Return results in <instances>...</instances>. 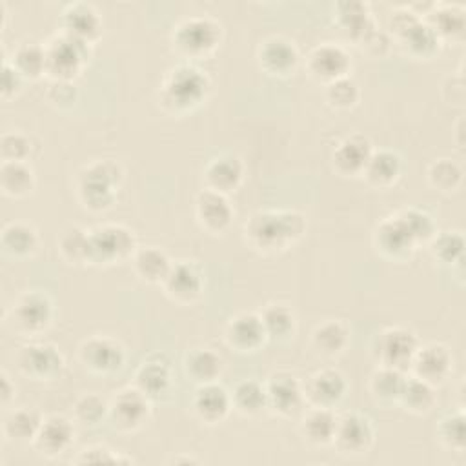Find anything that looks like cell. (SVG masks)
<instances>
[{"label":"cell","instance_id":"cell-1","mask_svg":"<svg viewBox=\"0 0 466 466\" xmlns=\"http://www.w3.org/2000/svg\"><path fill=\"white\" fill-rule=\"evenodd\" d=\"M306 231V218L291 209H260L244 224V237L262 253L286 249Z\"/></svg>","mask_w":466,"mask_h":466},{"label":"cell","instance_id":"cell-2","mask_svg":"<svg viewBox=\"0 0 466 466\" xmlns=\"http://www.w3.org/2000/svg\"><path fill=\"white\" fill-rule=\"evenodd\" d=\"M209 89V78L191 64H178L167 71L158 100L169 113H184L198 106Z\"/></svg>","mask_w":466,"mask_h":466},{"label":"cell","instance_id":"cell-3","mask_svg":"<svg viewBox=\"0 0 466 466\" xmlns=\"http://www.w3.org/2000/svg\"><path fill=\"white\" fill-rule=\"evenodd\" d=\"M122 182V167L113 160H95L84 166L76 177V193L84 208L91 211L107 209Z\"/></svg>","mask_w":466,"mask_h":466},{"label":"cell","instance_id":"cell-4","mask_svg":"<svg viewBox=\"0 0 466 466\" xmlns=\"http://www.w3.org/2000/svg\"><path fill=\"white\" fill-rule=\"evenodd\" d=\"M388 29L402 51L413 58H430L441 42L424 18L408 7H397L390 13Z\"/></svg>","mask_w":466,"mask_h":466},{"label":"cell","instance_id":"cell-5","mask_svg":"<svg viewBox=\"0 0 466 466\" xmlns=\"http://www.w3.org/2000/svg\"><path fill=\"white\" fill-rule=\"evenodd\" d=\"M46 73L53 80L73 82L89 58V44L60 31L46 44Z\"/></svg>","mask_w":466,"mask_h":466},{"label":"cell","instance_id":"cell-6","mask_svg":"<svg viewBox=\"0 0 466 466\" xmlns=\"http://www.w3.org/2000/svg\"><path fill=\"white\" fill-rule=\"evenodd\" d=\"M220 24L209 16H189L177 24L171 40L175 49L187 58L209 55L220 42Z\"/></svg>","mask_w":466,"mask_h":466},{"label":"cell","instance_id":"cell-7","mask_svg":"<svg viewBox=\"0 0 466 466\" xmlns=\"http://www.w3.org/2000/svg\"><path fill=\"white\" fill-rule=\"evenodd\" d=\"M137 240L120 224H102L89 229V264H116L133 257Z\"/></svg>","mask_w":466,"mask_h":466},{"label":"cell","instance_id":"cell-8","mask_svg":"<svg viewBox=\"0 0 466 466\" xmlns=\"http://www.w3.org/2000/svg\"><path fill=\"white\" fill-rule=\"evenodd\" d=\"M419 348L413 331L402 326H391L379 331L371 344V355L379 366L395 368L404 371L410 368L411 359Z\"/></svg>","mask_w":466,"mask_h":466},{"label":"cell","instance_id":"cell-9","mask_svg":"<svg viewBox=\"0 0 466 466\" xmlns=\"http://www.w3.org/2000/svg\"><path fill=\"white\" fill-rule=\"evenodd\" d=\"M53 319V302L47 293L31 289L22 293L13 308L11 320L15 328L25 335H38L49 328Z\"/></svg>","mask_w":466,"mask_h":466},{"label":"cell","instance_id":"cell-10","mask_svg":"<svg viewBox=\"0 0 466 466\" xmlns=\"http://www.w3.org/2000/svg\"><path fill=\"white\" fill-rule=\"evenodd\" d=\"M375 442V431L368 417L357 411H348L337 417L333 446L342 455H364Z\"/></svg>","mask_w":466,"mask_h":466},{"label":"cell","instance_id":"cell-11","mask_svg":"<svg viewBox=\"0 0 466 466\" xmlns=\"http://www.w3.org/2000/svg\"><path fill=\"white\" fill-rule=\"evenodd\" d=\"M78 359L86 370L100 375L115 373L124 364L122 344L107 335H93L78 348Z\"/></svg>","mask_w":466,"mask_h":466},{"label":"cell","instance_id":"cell-12","mask_svg":"<svg viewBox=\"0 0 466 466\" xmlns=\"http://www.w3.org/2000/svg\"><path fill=\"white\" fill-rule=\"evenodd\" d=\"M107 417L116 430L135 431L149 417V397L137 386L124 388L109 400Z\"/></svg>","mask_w":466,"mask_h":466},{"label":"cell","instance_id":"cell-13","mask_svg":"<svg viewBox=\"0 0 466 466\" xmlns=\"http://www.w3.org/2000/svg\"><path fill=\"white\" fill-rule=\"evenodd\" d=\"M20 371L33 380H51L64 368L62 353L47 342H31L20 348L16 355Z\"/></svg>","mask_w":466,"mask_h":466},{"label":"cell","instance_id":"cell-14","mask_svg":"<svg viewBox=\"0 0 466 466\" xmlns=\"http://www.w3.org/2000/svg\"><path fill=\"white\" fill-rule=\"evenodd\" d=\"M306 67L315 80L329 84L337 78L348 76L351 60L342 46L333 42H322L309 51L306 58Z\"/></svg>","mask_w":466,"mask_h":466},{"label":"cell","instance_id":"cell-15","mask_svg":"<svg viewBox=\"0 0 466 466\" xmlns=\"http://www.w3.org/2000/svg\"><path fill=\"white\" fill-rule=\"evenodd\" d=\"M164 293L177 304H193L204 291V277L200 269L186 260L173 262L162 280Z\"/></svg>","mask_w":466,"mask_h":466},{"label":"cell","instance_id":"cell-16","mask_svg":"<svg viewBox=\"0 0 466 466\" xmlns=\"http://www.w3.org/2000/svg\"><path fill=\"white\" fill-rule=\"evenodd\" d=\"M410 368L415 377L430 382L431 386H439L453 371V355L444 344L430 342L417 348Z\"/></svg>","mask_w":466,"mask_h":466},{"label":"cell","instance_id":"cell-17","mask_svg":"<svg viewBox=\"0 0 466 466\" xmlns=\"http://www.w3.org/2000/svg\"><path fill=\"white\" fill-rule=\"evenodd\" d=\"M264 386L268 395V408L279 415L289 417L304 402V386L295 375L288 371L273 373Z\"/></svg>","mask_w":466,"mask_h":466},{"label":"cell","instance_id":"cell-18","mask_svg":"<svg viewBox=\"0 0 466 466\" xmlns=\"http://www.w3.org/2000/svg\"><path fill=\"white\" fill-rule=\"evenodd\" d=\"M75 439L73 422L64 415H49L42 420L38 433L33 439V448L49 459H55L69 450Z\"/></svg>","mask_w":466,"mask_h":466},{"label":"cell","instance_id":"cell-19","mask_svg":"<svg viewBox=\"0 0 466 466\" xmlns=\"http://www.w3.org/2000/svg\"><path fill=\"white\" fill-rule=\"evenodd\" d=\"M373 244L379 253H382L388 258H395V260L408 258L417 248L411 235L402 226V222L399 220L397 215L386 217L384 220H380L377 224V228L373 231Z\"/></svg>","mask_w":466,"mask_h":466},{"label":"cell","instance_id":"cell-20","mask_svg":"<svg viewBox=\"0 0 466 466\" xmlns=\"http://www.w3.org/2000/svg\"><path fill=\"white\" fill-rule=\"evenodd\" d=\"M224 337L229 348L246 353V351L258 350L266 342L268 333L264 329L260 315L251 311H242L229 319L224 329Z\"/></svg>","mask_w":466,"mask_h":466},{"label":"cell","instance_id":"cell-21","mask_svg":"<svg viewBox=\"0 0 466 466\" xmlns=\"http://www.w3.org/2000/svg\"><path fill=\"white\" fill-rule=\"evenodd\" d=\"M195 215L204 231L217 235L231 224L233 208L226 195L206 187L195 198Z\"/></svg>","mask_w":466,"mask_h":466},{"label":"cell","instance_id":"cell-22","mask_svg":"<svg viewBox=\"0 0 466 466\" xmlns=\"http://www.w3.org/2000/svg\"><path fill=\"white\" fill-rule=\"evenodd\" d=\"M348 384L344 375L335 368H324L315 371L304 386V399L311 406L333 408L346 393Z\"/></svg>","mask_w":466,"mask_h":466},{"label":"cell","instance_id":"cell-23","mask_svg":"<svg viewBox=\"0 0 466 466\" xmlns=\"http://www.w3.org/2000/svg\"><path fill=\"white\" fill-rule=\"evenodd\" d=\"M373 153V146L370 138L364 135H350L342 138L333 149V167L339 175L357 177L362 175L370 157Z\"/></svg>","mask_w":466,"mask_h":466},{"label":"cell","instance_id":"cell-24","mask_svg":"<svg viewBox=\"0 0 466 466\" xmlns=\"http://www.w3.org/2000/svg\"><path fill=\"white\" fill-rule=\"evenodd\" d=\"M257 58L264 71L275 76H286L295 71L299 64V51L288 38L269 36L258 46Z\"/></svg>","mask_w":466,"mask_h":466},{"label":"cell","instance_id":"cell-25","mask_svg":"<svg viewBox=\"0 0 466 466\" xmlns=\"http://www.w3.org/2000/svg\"><path fill=\"white\" fill-rule=\"evenodd\" d=\"M191 406L197 419L206 424L222 422L233 408L231 395L217 382L200 384L191 399Z\"/></svg>","mask_w":466,"mask_h":466},{"label":"cell","instance_id":"cell-26","mask_svg":"<svg viewBox=\"0 0 466 466\" xmlns=\"http://www.w3.org/2000/svg\"><path fill=\"white\" fill-rule=\"evenodd\" d=\"M244 178V164L237 155L222 153L211 158L204 167L206 187L228 195L235 191Z\"/></svg>","mask_w":466,"mask_h":466},{"label":"cell","instance_id":"cell-27","mask_svg":"<svg viewBox=\"0 0 466 466\" xmlns=\"http://www.w3.org/2000/svg\"><path fill=\"white\" fill-rule=\"evenodd\" d=\"M62 31L86 44H91L102 31V20L89 4L75 2L69 4L62 13Z\"/></svg>","mask_w":466,"mask_h":466},{"label":"cell","instance_id":"cell-28","mask_svg":"<svg viewBox=\"0 0 466 466\" xmlns=\"http://www.w3.org/2000/svg\"><path fill=\"white\" fill-rule=\"evenodd\" d=\"M335 11L340 29L355 44H360L377 27L368 5L362 2H339Z\"/></svg>","mask_w":466,"mask_h":466},{"label":"cell","instance_id":"cell-29","mask_svg":"<svg viewBox=\"0 0 466 466\" xmlns=\"http://www.w3.org/2000/svg\"><path fill=\"white\" fill-rule=\"evenodd\" d=\"M459 4H435L424 22L433 29L439 40H461L464 36L466 16Z\"/></svg>","mask_w":466,"mask_h":466},{"label":"cell","instance_id":"cell-30","mask_svg":"<svg viewBox=\"0 0 466 466\" xmlns=\"http://www.w3.org/2000/svg\"><path fill=\"white\" fill-rule=\"evenodd\" d=\"M169 382L171 368L164 355H151L138 366L135 373V386L149 399L164 393L169 388Z\"/></svg>","mask_w":466,"mask_h":466},{"label":"cell","instance_id":"cell-31","mask_svg":"<svg viewBox=\"0 0 466 466\" xmlns=\"http://www.w3.org/2000/svg\"><path fill=\"white\" fill-rule=\"evenodd\" d=\"M171 260L167 253L157 246H142L137 248L131 257V266L135 273L149 284H162L164 277L171 268Z\"/></svg>","mask_w":466,"mask_h":466},{"label":"cell","instance_id":"cell-32","mask_svg":"<svg viewBox=\"0 0 466 466\" xmlns=\"http://www.w3.org/2000/svg\"><path fill=\"white\" fill-rule=\"evenodd\" d=\"M402 160L391 149H373L362 175L375 187H390L400 175Z\"/></svg>","mask_w":466,"mask_h":466},{"label":"cell","instance_id":"cell-33","mask_svg":"<svg viewBox=\"0 0 466 466\" xmlns=\"http://www.w3.org/2000/svg\"><path fill=\"white\" fill-rule=\"evenodd\" d=\"M222 357L209 348H193L184 359L186 375L198 386L217 382V379L222 373Z\"/></svg>","mask_w":466,"mask_h":466},{"label":"cell","instance_id":"cell-34","mask_svg":"<svg viewBox=\"0 0 466 466\" xmlns=\"http://www.w3.org/2000/svg\"><path fill=\"white\" fill-rule=\"evenodd\" d=\"M337 415L331 408L311 406L300 422L302 437L313 446H328L333 442Z\"/></svg>","mask_w":466,"mask_h":466},{"label":"cell","instance_id":"cell-35","mask_svg":"<svg viewBox=\"0 0 466 466\" xmlns=\"http://www.w3.org/2000/svg\"><path fill=\"white\" fill-rule=\"evenodd\" d=\"M397 402L406 411H410L413 415H424L437 402L435 386H431L430 382H426L415 375H408V377H404Z\"/></svg>","mask_w":466,"mask_h":466},{"label":"cell","instance_id":"cell-36","mask_svg":"<svg viewBox=\"0 0 466 466\" xmlns=\"http://www.w3.org/2000/svg\"><path fill=\"white\" fill-rule=\"evenodd\" d=\"M348 340H350L348 326L335 319H328L320 322L311 331V344L324 357H335L342 353L344 348L348 346Z\"/></svg>","mask_w":466,"mask_h":466},{"label":"cell","instance_id":"cell-37","mask_svg":"<svg viewBox=\"0 0 466 466\" xmlns=\"http://www.w3.org/2000/svg\"><path fill=\"white\" fill-rule=\"evenodd\" d=\"M9 62L24 78H38L46 73V47L36 40H22L15 46Z\"/></svg>","mask_w":466,"mask_h":466},{"label":"cell","instance_id":"cell-38","mask_svg":"<svg viewBox=\"0 0 466 466\" xmlns=\"http://www.w3.org/2000/svg\"><path fill=\"white\" fill-rule=\"evenodd\" d=\"M42 415L27 406L11 410L4 417V435L16 442H33L42 424Z\"/></svg>","mask_w":466,"mask_h":466},{"label":"cell","instance_id":"cell-39","mask_svg":"<svg viewBox=\"0 0 466 466\" xmlns=\"http://www.w3.org/2000/svg\"><path fill=\"white\" fill-rule=\"evenodd\" d=\"M0 187L7 197H27L35 189V171L27 162H2Z\"/></svg>","mask_w":466,"mask_h":466},{"label":"cell","instance_id":"cell-40","mask_svg":"<svg viewBox=\"0 0 466 466\" xmlns=\"http://www.w3.org/2000/svg\"><path fill=\"white\" fill-rule=\"evenodd\" d=\"M229 395H231V406L246 417H253L260 413L264 408H268L266 386L258 380H253V379L240 380Z\"/></svg>","mask_w":466,"mask_h":466},{"label":"cell","instance_id":"cell-41","mask_svg":"<svg viewBox=\"0 0 466 466\" xmlns=\"http://www.w3.org/2000/svg\"><path fill=\"white\" fill-rule=\"evenodd\" d=\"M2 246L13 257L33 255L38 248V233L27 222H9L2 229Z\"/></svg>","mask_w":466,"mask_h":466},{"label":"cell","instance_id":"cell-42","mask_svg":"<svg viewBox=\"0 0 466 466\" xmlns=\"http://www.w3.org/2000/svg\"><path fill=\"white\" fill-rule=\"evenodd\" d=\"M60 255L69 264H89V229L76 224L67 226L56 238Z\"/></svg>","mask_w":466,"mask_h":466},{"label":"cell","instance_id":"cell-43","mask_svg":"<svg viewBox=\"0 0 466 466\" xmlns=\"http://www.w3.org/2000/svg\"><path fill=\"white\" fill-rule=\"evenodd\" d=\"M462 177H464V171H462L461 164L448 158V157L433 160L428 166V173H426L428 184L433 189L442 191V193L457 191L462 184Z\"/></svg>","mask_w":466,"mask_h":466},{"label":"cell","instance_id":"cell-44","mask_svg":"<svg viewBox=\"0 0 466 466\" xmlns=\"http://www.w3.org/2000/svg\"><path fill=\"white\" fill-rule=\"evenodd\" d=\"M404 371L395 370V368H386L379 366L373 375L370 377V391L375 400L390 404L397 402L402 382H404Z\"/></svg>","mask_w":466,"mask_h":466},{"label":"cell","instance_id":"cell-45","mask_svg":"<svg viewBox=\"0 0 466 466\" xmlns=\"http://www.w3.org/2000/svg\"><path fill=\"white\" fill-rule=\"evenodd\" d=\"M430 251L435 260L448 266L464 262V237L461 231H441L430 240Z\"/></svg>","mask_w":466,"mask_h":466},{"label":"cell","instance_id":"cell-46","mask_svg":"<svg viewBox=\"0 0 466 466\" xmlns=\"http://www.w3.org/2000/svg\"><path fill=\"white\" fill-rule=\"evenodd\" d=\"M464 411H450L437 424V437L444 448L455 453H464L466 448V428Z\"/></svg>","mask_w":466,"mask_h":466},{"label":"cell","instance_id":"cell-47","mask_svg":"<svg viewBox=\"0 0 466 466\" xmlns=\"http://www.w3.org/2000/svg\"><path fill=\"white\" fill-rule=\"evenodd\" d=\"M395 215L399 217L402 226L408 229V233L411 235V238L417 246L419 244H430V240L437 233V226H435L433 217L430 213L422 211V209L404 208V209L397 211Z\"/></svg>","mask_w":466,"mask_h":466},{"label":"cell","instance_id":"cell-48","mask_svg":"<svg viewBox=\"0 0 466 466\" xmlns=\"http://www.w3.org/2000/svg\"><path fill=\"white\" fill-rule=\"evenodd\" d=\"M268 337L286 339L295 331V315L286 304H268L260 313Z\"/></svg>","mask_w":466,"mask_h":466},{"label":"cell","instance_id":"cell-49","mask_svg":"<svg viewBox=\"0 0 466 466\" xmlns=\"http://www.w3.org/2000/svg\"><path fill=\"white\" fill-rule=\"evenodd\" d=\"M2 162H27L33 155V140L22 131H5L0 137Z\"/></svg>","mask_w":466,"mask_h":466},{"label":"cell","instance_id":"cell-50","mask_svg":"<svg viewBox=\"0 0 466 466\" xmlns=\"http://www.w3.org/2000/svg\"><path fill=\"white\" fill-rule=\"evenodd\" d=\"M324 96H326V102L331 107H335V109H350L359 100V86L355 84L353 78L342 76V78H337V80L326 84Z\"/></svg>","mask_w":466,"mask_h":466},{"label":"cell","instance_id":"cell-51","mask_svg":"<svg viewBox=\"0 0 466 466\" xmlns=\"http://www.w3.org/2000/svg\"><path fill=\"white\" fill-rule=\"evenodd\" d=\"M107 411H109V402L96 393L80 395L73 406V417L78 422L89 424V426L98 424L107 415Z\"/></svg>","mask_w":466,"mask_h":466},{"label":"cell","instance_id":"cell-52","mask_svg":"<svg viewBox=\"0 0 466 466\" xmlns=\"http://www.w3.org/2000/svg\"><path fill=\"white\" fill-rule=\"evenodd\" d=\"M73 462L75 464H131L135 461L131 457L116 453L107 446L96 444V446L84 448Z\"/></svg>","mask_w":466,"mask_h":466},{"label":"cell","instance_id":"cell-53","mask_svg":"<svg viewBox=\"0 0 466 466\" xmlns=\"http://www.w3.org/2000/svg\"><path fill=\"white\" fill-rule=\"evenodd\" d=\"M359 46L370 56H384L390 51L391 40H390V35L386 31L375 27Z\"/></svg>","mask_w":466,"mask_h":466},{"label":"cell","instance_id":"cell-54","mask_svg":"<svg viewBox=\"0 0 466 466\" xmlns=\"http://www.w3.org/2000/svg\"><path fill=\"white\" fill-rule=\"evenodd\" d=\"M22 80H24V76L15 69V66L7 58H4V64H2V96L7 98V96L15 95L20 89Z\"/></svg>","mask_w":466,"mask_h":466},{"label":"cell","instance_id":"cell-55","mask_svg":"<svg viewBox=\"0 0 466 466\" xmlns=\"http://www.w3.org/2000/svg\"><path fill=\"white\" fill-rule=\"evenodd\" d=\"M47 96L51 102L55 104H71L76 96V89L73 82H66V80H53L47 91Z\"/></svg>","mask_w":466,"mask_h":466},{"label":"cell","instance_id":"cell-56","mask_svg":"<svg viewBox=\"0 0 466 466\" xmlns=\"http://www.w3.org/2000/svg\"><path fill=\"white\" fill-rule=\"evenodd\" d=\"M453 91V104L457 106H464V76L461 71H457V75H450L444 84H442V91Z\"/></svg>","mask_w":466,"mask_h":466},{"label":"cell","instance_id":"cell-57","mask_svg":"<svg viewBox=\"0 0 466 466\" xmlns=\"http://www.w3.org/2000/svg\"><path fill=\"white\" fill-rule=\"evenodd\" d=\"M15 393H16V388L15 384L11 382V379L7 377L5 371L0 373V402L4 408H7V404L15 399Z\"/></svg>","mask_w":466,"mask_h":466},{"label":"cell","instance_id":"cell-58","mask_svg":"<svg viewBox=\"0 0 466 466\" xmlns=\"http://www.w3.org/2000/svg\"><path fill=\"white\" fill-rule=\"evenodd\" d=\"M171 462H175V464H180V462L189 464V462H198V461H197V459H191V457H175Z\"/></svg>","mask_w":466,"mask_h":466}]
</instances>
